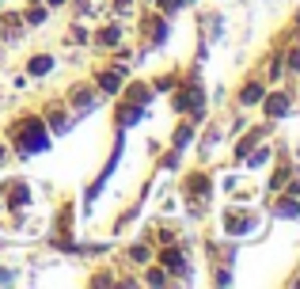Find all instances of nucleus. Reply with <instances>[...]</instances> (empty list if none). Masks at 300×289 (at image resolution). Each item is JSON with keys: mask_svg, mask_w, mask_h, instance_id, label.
Listing matches in <instances>:
<instances>
[{"mask_svg": "<svg viewBox=\"0 0 300 289\" xmlns=\"http://www.w3.org/2000/svg\"><path fill=\"white\" fill-rule=\"evenodd\" d=\"M266 111H270V114H285V99H281V95H274V99L266 103Z\"/></svg>", "mask_w": 300, "mask_h": 289, "instance_id": "obj_1", "label": "nucleus"}, {"mask_svg": "<svg viewBox=\"0 0 300 289\" xmlns=\"http://www.w3.org/2000/svg\"><path fill=\"white\" fill-rule=\"evenodd\" d=\"M99 42H103V46H111V42H118V27H114V31H103V38H99Z\"/></svg>", "mask_w": 300, "mask_h": 289, "instance_id": "obj_2", "label": "nucleus"}, {"mask_svg": "<svg viewBox=\"0 0 300 289\" xmlns=\"http://www.w3.org/2000/svg\"><path fill=\"white\" fill-rule=\"evenodd\" d=\"M103 88H107V92H114V88H118V77H111V73H107V77H103Z\"/></svg>", "mask_w": 300, "mask_h": 289, "instance_id": "obj_3", "label": "nucleus"}, {"mask_svg": "<svg viewBox=\"0 0 300 289\" xmlns=\"http://www.w3.org/2000/svg\"><path fill=\"white\" fill-rule=\"evenodd\" d=\"M289 65H292V68H300V53H292V57H289Z\"/></svg>", "mask_w": 300, "mask_h": 289, "instance_id": "obj_4", "label": "nucleus"}, {"mask_svg": "<svg viewBox=\"0 0 300 289\" xmlns=\"http://www.w3.org/2000/svg\"><path fill=\"white\" fill-rule=\"evenodd\" d=\"M163 8L171 12V8H179V0H163Z\"/></svg>", "mask_w": 300, "mask_h": 289, "instance_id": "obj_5", "label": "nucleus"}, {"mask_svg": "<svg viewBox=\"0 0 300 289\" xmlns=\"http://www.w3.org/2000/svg\"><path fill=\"white\" fill-rule=\"evenodd\" d=\"M53 4H61V0H53Z\"/></svg>", "mask_w": 300, "mask_h": 289, "instance_id": "obj_6", "label": "nucleus"}]
</instances>
